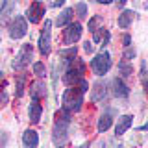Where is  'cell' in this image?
Here are the masks:
<instances>
[{"label":"cell","instance_id":"8","mask_svg":"<svg viewBox=\"0 0 148 148\" xmlns=\"http://www.w3.org/2000/svg\"><path fill=\"white\" fill-rule=\"evenodd\" d=\"M28 32V24H26V18L24 17H15L9 24V37L11 39H21L24 37Z\"/></svg>","mask_w":148,"mask_h":148},{"label":"cell","instance_id":"3","mask_svg":"<svg viewBox=\"0 0 148 148\" xmlns=\"http://www.w3.org/2000/svg\"><path fill=\"white\" fill-rule=\"evenodd\" d=\"M83 74H85V63L78 58H72L71 63H69V69L63 74V82L67 83L69 87L78 85L80 80H83Z\"/></svg>","mask_w":148,"mask_h":148},{"label":"cell","instance_id":"11","mask_svg":"<svg viewBox=\"0 0 148 148\" xmlns=\"http://www.w3.org/2000/svg\"><path fill=\"white\" fill-rule=\"evenodd\" d=\"M22 143H24V148H37V145H39V135H37L35 130H26L22 133Z\"/></svg>","mask_w":148,"mask_h":148},{"label":"cell","instance_id":"25","mask_svg":"<svg viewBox=\"0 0 148 148\" xmlns=\"http://www.w3.org/2000/svg\"><path fill=\"white\" fill-rule=\"evenodd\" d=\"M9 102V96H8V92L6 91H0V109L2 108H6V104Z\"/></svg>","mask_w":148,"mask_h":148},{"label":"cell","instance_id":"27","mask_svg":"<svg viewBox=\"0 0 148 148\" xmlns=\"http://www.w3.org/2000/svg\"><path fill=\"white\" fill-rule=\"evenodd\" d=\"M63 4H65V0H52V8H59Z\"/></svg>","mask_w":148,"mask_h":148},{"label":"cell","instance_id":"14","mask_svg":"<svg viewBox=\"0 0 148 148\" xmlns=\"http://www.w3.org/2000/svg\"><path fill=\"white\" fill-rule=\"evenodd\" d=\"M30 95L34 100H39V98H46V85L43 82H35L30 85Z\"/></svg>","mask_w":148,"mask_h":148},{"label":"cell","instance_id":"17","mask_svg":"<svg viewBox=\"0 0 148 148\" xmlns=\"http://www.w3.org/2000/svg\"><path fill=\"white\" fill-rule=\"evenodd\" d=\"M72 13H74V9H71V8L63 9V11L58 15V21H56V24H58V26H67L69 22L72 21Z\"/></svg>","mask_w":148,"mask_h":148},{"label":"cell","instance_id":"29","mask_svg":"<svg viewBox=\"0 0 148 148\" xmlns=\"http://www.w3.org/2000/svg\"><path fill=\"white\" fill-rule=\"evenodd\" d=\"M124 4H126V0H117V6H119V8H122Z\"/></svg>","mask_w":148,"mask_h":148},{"label":"cell","instance_id":"13","mask_svg":"<svg viewBox=\"0 0 148 148\" xmlns=\"http://www.w3.org/2000/svg\"><path fill=\"white\" fill-rule=\"evenodd\" d=\"M132 124H133V117H132V115H122V117L119 119V122H117V128H115V135H122V133H126Z\"/></svg>","mask_w":148,"mask_h":148},{"label":"cell","instance_id":"20","mask_svg":"<svg viewBox=\"0 0 148 148\" xmlns=\"http://www.w3.org/2000/svg\"><path fill=\"white\" fill-rule=\"evenodd\" d=\"M102 26H104V18L100 15H95V17L89 18V32H95V30H98Z\"/></svg>","mask_w":148,"mask_h":148},{"label":"cell","instance_id":"23","mask_svg":"<svg viewBox=\"0 0 148 148\" xmlns=\"http://www.w3.org/2000/svg\"><path fill=\"white\" fill-rule=\"evenodd\" d=\"M76 15L80 17V18H85V17H87V6H85L83 2L76 4Z\"/></svg>","mask_w":148,"mask_h":148},{"label":"cell","instance_id":"32","mask_svg":"<svg viewBox=\"0 0 148 148\" xmlns=\"http://www.w3.org/2000/svg\"><path fill=\"white\" fill-rule=\"evenodd\" d=\"M4 4H6V0H0V13H2V9H4Z\"/></svg>","mask_w":148,"mask_h":148},{"label":"cell","instance_id":"1","mask_svg":"<svg viewBox=\"0 0 148 148\" xmlns=\"http://www.w3.org/2000/svg\"><path fill=\"white\" fill-rule=\"evenodd\" d=\"M69 124H71V113L65 109L56 113V122L52 130V141L56 146H63L67 143V133H69Z\"/></svg>","mask_w":148,"mask_h":148},{"label":"cell","instance_id":"31","mask_svg":"<svg viewBox=\"0 0 148 148\" xmlns=\"http://www.w3.org/2000/svg\"><path fill=\"white\" fill-rule=\"evenodd\" d=\"M95 2H98V4H109L111 0H95Z\"/></svg>","mask_w":148,"mask_h":148},{"label":"cell","instance_id":"6","mask_svg":"<svg viewBox=\"0 0 148 148\" xmlns=\"http://www.w3.org/2000/svg\"><path fill=\"white\" fill-rule=\"evenodd\" d=\"M39 52L43 56H48L50 54V46H52V22L50 21H45V26L41 30V35H39Z\"/></svg>","mask_w":148,"mask_h":148},{"label":"cell","instance_id":"15","mask_svg":"<svg viewBox=\"0 0 148 148\" xmlns=\"http://www.w3.org/2000/svg\"><path fill=\"white\" fill-rule=\"evenodd\" d=\"M41 113H43V106L39 104V100H32L30 109H28V115H30V120H32L34 124H35V122H39Z\"/></svg>","mask_w":148,"mask_h":148},{"label":"cell","instance_id":"7","mask_svg":"<svg viewBox=\"0 0 148 148\" xmlns=\"http://www.w3.org/2000/svg\"><path fill=\"white\" fill-rule=\"evenodd\" d=\"M82 32H83V28H82L80 22H69L67 28L63 30V43L72 46L82 37Z\"/></svg>","mask_w":148,"mask_h":148},{"label":"cell","instance_id":"16","mask_svg":"<svg viewBox=\"0 0 148 148\" xmlns=\"http://www.w3.org/2000/svg\"><path fill=\"white\" fill-rule=\"evenodd\" d=\"M133 17H135V11L133 9H124L119 15V26L120 28H128L133 22Z\"/></svg>","mask_w":148,"mask_h":148},{"label":"cell","instance_id":"12","mask_svg":"<svg viewBox=\"0 0 148 148\" xmlns=\"http://www.w3.org/2000/svg\"><path fill=\"white\" fill-rule=\"evenodd\" d=\"M111 85H113V95L119 96V98H126V96L130 95L128 85H126L122 80H120V78H115V80L111 82Z\"/></svg>","mask_w":148,"mask_h":148},{"label":"cell","instance_id":"24","mask_svg":"<svg viewBox=\"0 0 148 148\" xmlns=\"http://www.w3.org/2000/svg\"><path fill=\"white\" fill-rule=\"evenodd\" d=\"M137 56V52H135V48H132V46H126V50H124V59H133Z\"/></svg>","mask_w":148,"mask_h":148},{"label":"cell","instance_id":"5","mask_svg":"<svg viewBox=\"0 0 148 148\" xmlns=\"http://www.w3.org/2000/svg\"><path fill=\"white\" fill-rule=\"evenodd\" d=\"M32 58H34V46L32 45H22L21 52L15 56V59H13L11 67L15 69V71H22V69H26L28 65H30Z\"/></svg>","mask_w":148,"mask_h":148},{"label":"cell","instance_id":"34","mask_svg":"<svg viewBox=\"0 0 148 148\" xmlns=\"http://www.w3.org/2000/svg\"><path fill=\"white\" fill-rule=\"evenodd\" d=\"M58 148H61V146H58Z\"/></svg>","mask_w":148,"mask_h":148},{"label":"cell","instance_id":"33","mask_svg":"<svg viewBox=\"0 0 148 148\" xmlns=\"http://www.w3.org/2000/svg\"><path fill=\"white\" fill-rule=\"evenodd\" d=\"M2 76H4V74H2V72H0V80H2Z\"/></svg>","mask_w":148,"mask_h":148},{"label":"cell","instance_id":"28","mask_svg":"<svg viewBox=\"0 0 148 148\" xmlns=\"http://www.w3.org/2000/svg\"><path fill=\"white\" fill-rule=\"evenodd\" d=\"M122 41H124V46H130V43H132L130 35H124V37H122Z\"/></svg>","mask_w":148,"mask_h":148},{"label":"cell","instance_id":"4","mask_svg":"<svg viewBox=\"0 0 148 148\" xmlns=\"http://www.w3.org/2000/svg\"><path fill=\"white\" fill-rule=\"evenodd\" d=\"M91 69H92V72H95L96 76L108 74V71L111 69V56H109V52L102 50L100 54H96L95 58L91 59Z\"/></svg>","mask_w":148,"mask_h":148},{"label":"cell","instance_id":"30","mask_svg":"<svg viewBox=\"0 0 148 148\" xmlns=\"http://www.w3.org/2000/svg\"><path fill=\"white\" fill-rule=\"evenodd\" d=\"M78 148H91V145H89V143H83V145H80Z\"/></svg>","mask_w":148,"mask_h":148},{"label":"cell","instance_id":"22","mask_svg":"<svg viewBox=\"0 0 148 148\" xmlns=\"http://www.w3.org/2000/svg\"><path fill=\"white\" fill-rule=\"evenodd\" d=\"M119 71L122 72V76H130V74L133 72V67L126 61V59H124V61H120V63H119Z\"/></svg>","mask_w":148,"mask_h":148},{"label":"cell","instance_id":"9","mask_svg":"<svg viewBox=\"0 0 148 148\" xmlns=\"http://www.w3.org/2000/svg\"><path fill=\"white\" fill-rule=\"evenodd\" d=\"M43 17H45V4L39 2V0L32 2L30 8L26 9V18L32 22V24H37V22H39Z\"/></svg>","mask_w":148,"mask_h":148},{"label":"cell","instance_id":"18","mask_svg":"<svg viewBox=\"0 0 148 148\" xmlns=\"http://www.w3.org/2000/svg\"><path fill=\"white\" fill-rule=\"evenodd\" d=\"M111 122H113V119H111V115H109V113L102 115V117L98 119V132H100V133L108 132L109 126H111Z\"/></svg>","mask_w":148,"mask_h":148},{"label":"cell","instance_id":"21","mask_svg":"<svg viewBox=\"0 0 148 148\" xmlns=\"http://www.w3.org/2000/svg\"><path fill=\"white\" fill-rule=\"evenodd\" d=\"M34 74H35L37 78H45V76H46V69H45V63H41V61L34 63Z\"/></svg>","mask_w":148,"mask_h":148},{"label":"cell","instance_id":"19","mask_svg":"<svg viewBox=\"0 0 148 148\" xmlns=\"http://www.w3.org/2000/svg\"><path fill=\"white\" fill-rule=\"evenodd\" d=\"M17 91H15V96L17 98H21L22 95H24V82H26V74H17Z\"/></svg>","mask_w":148,"mask_h":148},{"label":"cell","instance_id":"2","mask_svg":"<svg viewBox=\"0 0 148 148\" xmlns=\"http://www.w3.org/2000/svg\"><path fill=\"white\" fill-rule=\"evenodd\" d=\"M83 92L78 85H72L71 89H67L65 91V95H63V108L67 113H76V111H80L82 109V106H83Z\"/></svg>","mask_w":148,"mask_h":148},{"label":"cell","instance_id":"10","mask_svg":"<svg viewBox=\"0 0 148 148\" xmlns=\"http://www.w3.org/2000/svg\"><path fill=\"white\" fill-rule=\"evenodd\" d=\"M106 96H108V87H106L104 82H96L92 85V91H91V100L92 102H104Z\"/></svg>","mask_w":148,"mask_h":148},{"label":"cell","instance_id":"26","mask_svg":"<svg viewBox=\"0 0 148 148\" xmlns=\"http://www.w3.org/2000/svg\"><path fill=\"white\" fill-rule=\"evenodd\" d=\"M92 48H95V46H92V43H89V41H87V43L85 45H83V50H85V52H92Z\"/></svg>","mask_w":148,"mask_h":148}]
</instances>
